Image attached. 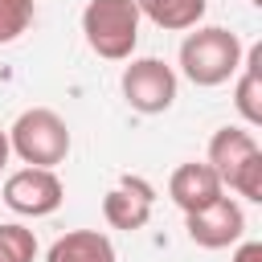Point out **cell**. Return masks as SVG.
Listing matches in <instances>:
<instances>
[{"label": "cell", "instance_id": "cell-1", "mask_svg": "<svg viewBox=\"0 0 262 262\" xmlns=\"http://www.w3.org/2000/svg\"><path fill=\"white\" fill-rule=\"evenodd\" d=\"M205 164L237 196L262 205V147H258L254 131H246V127H221V131H213Z\"/></svg>", "mask_w": 262, "mask_h": 262}, {"label": "cell", "instance_id": "cell-2", "mask_svg": "<svg viewBox=\"0 0 262 262\" xmlns=\"http://www.w3.org/2000/svg\"><path fill=\"white\" fill-rule=\"evenodd\" d=\"M242 41L221 25H205L180 41V70L192 86H221L242 70Z\"/></svg>", "mask_w": 262, "mask_h": 262}, {"label": "cell", "instance_id": "cell-3", "mask_svg": "<svg viewBox=\"0 0 262 262\" xmlns=\"http://www.w3.org/2000/svg\"><path fill=\"white\" fill-rule=\"evenodd\" d=\"M8 151H16L29 168H57L70 156V127L49 106H29L8 127Z\"/></svg>", "mask_w": 262, "mask_h": 262}, {"label": "cell", "instance_id": "cell-4", "mask_svg": "<svg viewBox=\"0 0 262 262\" xmlns=\"http://www.w3.org/2000/svg\"><path fill=\"white\" fill-rule=\"evenodd\" d=\"M86 45L106 61H127L139 45V8L135 0H90L82 8Z\"/></svg>", "mask_w": 262, "mask_h": 262}, {"label": "cell", "instance_id": "cell-5", "mask_svg": "<svg viewBox=\"0 0 262 262\" xmlns=\"http://www.w3.org/2000/svg\"><path fill=\"white\" fill-rule=\"evenodd\" d=\"M119 86H123L127 106L139 115H164L176 102V70L164 66L160 57H135L123 70Z\"/></svg>", "mask_w": 262, "mask_h": 262}, {"label": "cell", "instance_id": "cell-6", "mask_svg": "<svg viewBox=\"0 0 262 262\" xmlns=\"http://www.w3.org/2000/svg\"><path fill=\"white\" fill-rule=\"evenodd\" d=\"M61 196H66V188H61L53 168H20V172H12L4 180V192H0V201L12 213H20V217H49V213H57Z\"/></svg>", "mask_w": 262, "mask_h": 262}, {"label": "cell", "instance_id": "cell-7", "mask_svg": "<svg viewBox=\"0 0 262 262\" xmlns=\"http://www.w3.org/2000/svg\"><path fill=\"white\" fill-rule=\"evenodd\" d=\"M184 229L201 250H225L233 242H242L246 233V213L233 196H217L209 209L201 213H184Z\"/></svg>", "mask_w": 262, "mask_h": 262}, {"label": "cell", "instance_id": "cell-8", "mask_svg": "<svg viewBox=\"0 0 262 262\" xmlns=\"http://www.w3.org/2000/svg\"><path fill=\"white\" fill-rule=\"evenodd\" d=\"M151 205H156V188L143 176H119V184L102 196V217L111 229H143L151 221Z\"/></svg>", "mask_w": 262, "mask_h": 262}, {"label": "cell", "instance_id": "cell-9", "mask_svg": "<svg viewBox=\"0 0 262 262\" xmlns=\"http://www.w3.org/2000/svg\"><path fill=\"white\" fill-rule=\"evenodd\" d=\"M168 196L176 201V209L184 213H201L209 209L217 196H225V184L217 180V172L209 164H180L172 176H168Z\"/></svg>", "mask_w": 262, "mask_h": 262}, {"label": "cell", "instance_id": "cell-10", "mask_svg": "<svg viewBox=\"0 0 262 262\" xmlns=\"http://www.w3.org/2000/svg\"><path fill=\"white\" fill-rule=\"evenodd\" d=\"M45 262H115V246L98 229H70L49 246Z\"/></svg>", "mask_w": 262, "mask_h": 262}, {"label": "cell", "instance_id": "cell-11", "mask_svg": "<svg viewBox=\"0 0 262 262\" xmlns=\"http://www.w3.org/2000/svg\"><path fill=\"white\" fill-rule=\"evenodd\" d=\"M262 45H250L246 57H242V70L233 74L237 86H233V106L237 115L246 119V127H262Z\"/></svg>", "mask_w": 262, "mask_h": 262}, {"label": "cell", "instance_id": "cell-12", "mask_svg": "<svg viewBox=\"0 0 262 262\" xmlns=\"http://www.w3.org/2000/svg\"><path fill=\"white\" fill-rule=\"evenodd\" d=\"M139 16H147L156 29H168V33H184V29H196L201 16H205V0H135Z\"/></svg>", "mask_w": 262, "mask_h": 262}, {"label": "cell", "instance_id": "cell-13", "mask_svg": "<svg viewBox=\"0 0 262 262\" xmlns=\"http://www.w3.org/2000/svg\"><path fill=\"white\" fill-rule=\"evenodd\" d=\"M37 258V237L25 225H0V262H33Z\"/></svg>", "mask_w": 262, "mask_h": 262}, {"label": "cell", "instance_id": "cell-14", "mask_svg": "<svg viewBox=\"0 0 262 262\" xmlns=\"http://www.w3.org/2000/svg\"><path fill=\"white\" fill-rule=\"evenodd\" d=\"M33 0H0V45L16 41L33 25Z\"/></svg>", "mask_w": 262, "mask_h": 262}, {"label": "cell", "instance_id": "cell-15", "mask_svg": "<svg viewBox=\"0 0 262 262\" xmlns=\"http://www.w3.org/2000/svg\"><path fill=\"white\" fill-rule=\"evenodd\" d=\"M233 262H262V242H242Z\"/></svg>", "mask_w": 262, "mask_h": 262}, {"label": "cell", "instance_id": "cell-16", "mask_svg": "<svg viewBox=\"0 0 262 262\" xmlns=\"http://www.w3.org/2000/svg\"><path fill=\"white\" fill-rule=\"evenodd\" d=\"M8 156H12V151H8V131H0V172H4V164H8Z\"/></svg>", "mask_w": 262, "mask_h": 262}, {"label": "cell", "instance_id": "cell-17", "mask_svg": "<svg viewBox=\"0 0 262 262\" xmlns=\"http://www.w3.org/2000/svg\"><path fill=\"white\" fill-rule=\"evenodd\" d=\"M250 4H262V0H250Z\"/></svg>", "mask_w": 262, "mask_h": 262}]
</instances>
